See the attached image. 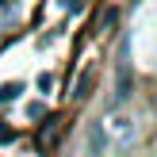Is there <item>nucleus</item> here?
I'll return each mask as SVG.
<instances>
[{
    "label": "nucleus",
    "instance_id": "1",
    "mask_svg": "<svg viewBox=\"0 0 157 157\" xmlns=\"http://www.w3.org/2000/svg\"><path fill=\"white\" fill-rule=\"evenodd\" d=\"M107 130L115 134V142H119V146H130V138H134V119H130V115H123V111H115L111 119H107L104 134H107Z\"/></svg>",
    "mask_w": 157,
    "mask_h": 157
},
{
    "label": "nucleus",
    "instance_id": "2",
    "mask_svg": "<svg viewBox=\"0 0 157 157\" xmlns=\"http://www.w3.org/2000/svg\"><path fill=\"white\" fill-rule=\"evenodd\" d=\"M19 92H23V84H19V81L4 84V88H0V104H8V100H19Z\"/></svg>",
    "mask_w": 157,
    "mask_h": 157
},
{
    "label": "nucleus",
    "instance_id": "3",
    "mask_svg": "<svg viewBox=\"0 0 157 157\" xmlns=\"http://www.w3.org/2000/svg\"><path fill=\"white\" fill-rule=\"evenodd\" d=\"M38 88L50 92V88H54V77H50V73H42V77H38Z\"/></svg>",
    "mask_w": 157,
    "mask_h": 157
}]
</instances>
